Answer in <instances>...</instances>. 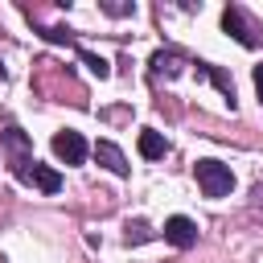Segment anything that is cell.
Listing matches in <instances>:
<instances>
[{"label": "cell", "instance_id": "6da1fadb", "mask_svg": "<svg viewBox=\"0 0 263 263\" xmlns=\"http://www.w3.org/2000/svg\"><path fill=\"white\" fill-rule=\"evenodd\" d=\"M0 148H4V160H8V173L21 181V173L37 160L33 156V140H29V132L16 123V119H0Z\"/></svg>", "mask_w": 263, "mask_h": 263}, {"label": "cell", "instance_id": "3957f363", "mask_svg": "<svg viewBox=\"0 0 263 263\" xmlns=\"http://www.w3.org/2000/svg\"><path fill=\"white\" fill-rule=\"evenodd\" d=\"M222 29H226L242 49H259V45H263V25H259L242 4H226V8H222Z\"/></svg>", "mask_w": 263, "mask_h": 263}, {"label": "cell", "instance_id": "8fae6325", "mask_svg": "<svg viewBox=\"0 0 263 263\" xmlns=\"http://www.w3.org/2000/svg\"><path fill=\"white\" fill-rule=\"evenodd\" d=\"M70 49H74V53L82 58V66H86V70H90V74H95L99 82H103V78H111V62H107V58H99V53H90V49H86V45H78V41H74Z\"/></svg>", "mask_w": 263, "mask_h": 263}, {"label": "cell", "instance_id": "ba28073f", "mask_svg": "<svg viewBox=\"0 0 263 263\" xmlns=\"http://www.w3.org/2000/svg\"><path fill=\"white\" fill-rule=\"evenodd\" d=\"M164 242H173L177 251H189L193 242H197V222L193 218H185V214H173L168 222H164Z\"/></svg>", "mask_w": 263, "mask_h": 263}, {"label": "cell", "instance_id": "7a4b0ae2", "mask_svg": "<svg viewBox=\"0 0 263 263\" xmlns=\"http://www.w3.org/2000/svg\"><path fill=\"white\" fill-rule=\"evenodd\" d=\"M193 181H197V189H201L205 197H226V193L234 189L230 164H222V160H214V156L193 160Z\"/></svg>", "mask_w": 263, "mask_h": 263}, {"label": "cell", "instance_id": "7c38bea8", "mask_svg": "<svg viewBox=\"0 0 263 263\" xmlns=\"http://www.w3.org/2000/svg\"><path fill=\"white\" fill-rule=\"evenodd\" d=\"M148 238H156V230H152L144 218H132V222L123 226V242H127V247H140V242H148Z\"/></svg>", "mask_w": 263, "mask_h": 263}, {"label": "cell", "instance_id": "9a60e30c", "mask_svg": "<svg viewBox=\"0 0 263 263\" xmlns=\"http://www.w3.org/2000/svg\"><path fill=\"white\" fill-rule=\"evenodd\" d=\"M4 78H8V74H4V66H0V82H4Z\"/></svg>", "mask_w": 263, "mask_h": 263}, {"label": "cell", "instance_id": "5b68a950", "mask_svg": "<svg viewBox=\"0 0 263 263\" xmlns=\"http://www.w3.org/2000/svg\"><path fill=\"white\" fill-rule=\"evenodd\" d=\"M49 148H53V156L62 160V164H82L86 160V140H82V132H74V127H62V132H53V140H49Z\"/></svg>", "mask_w": 263, "mask_h": 263}, {"label": "cell", "instance_id": "5bb4252c", "mask_svg": "<svg viewBox=\"0 0 263 263\" xmlns=\"http://www.w3.org/2000/svg\"><path fill=\"white\" fill-rule=\"evenodd\" d=\"M251 78H255V95H259V107H263V62L251 70Z\"/></svg>", "mask_w": 263, "mask_h": 263}, {"label": "cell", "instance_id": "8992f818", "mask_svg": "<svg viewBox=\"0 0 263 263\" xmlns=\"http://www.w3.org/2000/svg\"><path fill=\"white\" fill-rule=\"evenodd\" d=\"M189 66H193V74H197V78H205V82H214V86L222 90V99H226V107H230V111L238 107V90H234V78H230L222 66H214V62H201V58H193Z\"/></svg>", "mask_w": 263, "mask_h": 263}, {"label": "cell", "instance_id": "52a82bcc", "mask_svg": "<svg viewBox=\"0 0 263 263\" xmlns=\"http://www.w3.org/2000/svg\"><path fill=\"white\" fill-rule=\"evenodd\" d=\"M21 185H33V189H41L45 197H53V193H62V173L49 168V164H41V160H33V164L21 173Z\"/></svg>", "mask_w": 263, "mask_h": 263}, {"label": "cell", "instance_id": "30bf717a", "mask_svg": "<svg viewBox=\"0 0 263 263\" xmlns=\"http://www.w3.org/2000/svg\"><path fill=\"white\" fill-rule=\"evenodd\" d=\"M140 156L144 160H164L168 156V140L156 127H140Z\"/></svg>", "mask_w": 263, "mask_h": 263}, {"label": "cell", "instance_id": "4fadbf2b", "mask_svg": "<svg viewBox=\"0 0 263 263\" xmlns=\"http://www.w3.org/2000/svg\"><path fill=\"white\" fill-rule=\"evenodd\" d=\"M99 8L107 16H132L136 12V4H127V0H99Z\"/></svg>", "mask_w": 263, "mask_h": 263}, {"label": "cell", "instance_id": "277c9868", "mask_svg": "<svg viewBox=\"0 0 263 263\" xmlns=\"http://www.w3.org/2000/svg\"><path fill=\"white\" fill-rule=\"evenodd\" d=\"M189 62H193V58H189L185 49L164 45V49H156V53L148 58V82H152V86H160V78H164V82H173V78H177Z\"/></svg>", "mask_w": 263, "mask_h": 263}, {"label": "cell", "instance_id": "9c48e42d", "mask_svg": "<svg viewBox=\"0 0 263 263\" xmlns=\"http://www.w3.org/2000/svg\"><path fill=\"white\" fill-rule=\"evenodd\" d=\"M90 152H95V160H99V164H103L111 177H127V173H132V168H127V156L119 152V144H111V140H99Z\"/></svg>", "mask_w": 263, "mask_h": 263}]
</instances>
